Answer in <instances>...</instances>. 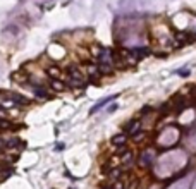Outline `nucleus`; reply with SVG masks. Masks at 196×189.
<instances>
[{"mask_svg": "<svg viewBox=\"0 0 196 189\" xmlns=\"http://www.w3.org/2000/svg\"><path fill=\"white\" fill-rule=\"evenodd\" d=\"M52 88L55 89V91H62V89H64V84L62 83H59V79H52Z\"/></svg>", "mask_w": 196, "mask_h": 189, "instance_id": "nucleus-13", "label": "nucleus"}, {"mask_svg": "<svg viewBox=\"0 0 196 189\" xmlns=\"http://www.w3.org/2000/svg\"><path fill=\"white\" fill-rule=\"evenodd\" d=\"M62 149H64V145H62V143H59V145H57V151H62Z\"/></svg>", "mask_w": 196, "mask_h": 189, "instance_id": "nucleus-19", "label": "nucleus"}, {"mask_svg": "<svg viewBox=\"0 0 196 189\" xmlns=\"http://www.w3.org/2000/svg\"><path fill=\"white\" fill-rule=\"evenodd\" d=\"M150 112H152V107H148V105L143 107V108L140 110V114H141V115H146V114H150Z\"/></svg>", "mask_w": 196, "mask_h": 189, "instance_id": "nucleus-15", "label": "nucleus"}, {"mask_svg": "<svg viewBox=\"0 0 196 189\" xmlns=\"http://www.w3.org/2000/svg\"><path fill=\"white\" fill-rule=\"evenodd\" d=\"M129 55L134 59H144L150 55V50L148 48H133V50H129Z\"/></svg>", "mask_w": 196, "mask_h": 189, "instance_id": "nucleus-5", "label": "nucleus"}, {"mask_svg": "<svg viewBox=\"0 0 196 189\" xmlns=\"http://www.w3.org/2000/svg\"><path fill=\"white\" fill-rule=\"evenodd\" d=\"M172 105H174V108H175V114H181L184 108L187 107V103H186V98H184V95H181V93H177L174 98H172Z\"/></svg>", "mask_w": 196, "mask_h": 189, "instance_id": "nucleus-1", "label": "nucleus"}, {"mask_svg": "<svg viewBox=\"0 0 196 189\" xmlns=\"http://www.w3.org/2000/svg\"><path fill=\"white\" fill-rule=\"evenodd\" d=\"M140 165L141 167H150V165H152V153H150V151H144V153L141 155Z\"/></svg>", "mask_w": 196, "mask_h": 189, "instance_id": "nucleus-7", "label": "nucleus"}, {"mask_svg": "<svg viewBox=\"0 0 196 189\" xmlns=\"http://www.w3.org/2000/svg\"><path fill=\"white\" fill-rule=\"evenodd\" d=\"M88 74H90V79L95 81L98 76H100V70H98V66H88Z\"/></svg>", "mask_w": 196, "mask_h": 189, "instance_id": "nucleus-8", "label": "nucleus"}, {"mask_svg": "<svg viewBox=\"0 0 196 189\" xmlns=\"http://www.w3.org/2000/svg\"><path fill=\"white\" fill-rule=\"evenodd\" d=\"M47 74L52 76L53 79H57V77L60 76V69H59L57 66H52V67H48V69H47Z\"/></svg>", "mask_w": 196, "mask_h": 189, "instance_id": "nucleus-9", "label": "nucleus"}, {"mask_svg": "<svg viewBox=\"0 0 196 189\" xmlns=\"http://www.w3.org/2000/svg\"><path fill=\"white\" fill-rule=\"evenodd\" d=\"M110 143L115 146H124L127 143V134H124V132H121V134H115V136H112V139H110Z\"/></svg>", "mask_w": 196, "mask_h": 189, "instance_id": "nucleus-6", "label": "nucleus"}, {"mask_svg": "<svg viewBox=\"0 0 196 189\" xmlns=\"http://www.w3.org/2000/svg\"><path fill=\"white\" fill-rule=\"evenodd\" d=\"M122 163H124V165H131V163H133V153L127 151V149L122 153Z\"/></svg>", "mask_w": 196, "mask_h": 189, "instance_id": "nucleus-10", "label": "nucleus"}, {"mask_svg": "<svg viewBox=\"0 0 196 189\" xmlns=\"http://www.w3.org/2000/svg\"><path fill=\"white\" fill-rule=\"evenodd\" d=\"M117 108H119V105H117V103H112V105H109V112H115Z\"/></svg>", "mask_w": 196, "mask_h": 189, "instance_id": "nucleus-17", "label": "nucleus"}, {"mask_svg": "<svg viewBox=\"0 0 196 189\" xmlns=\"http://www.w3.org/2000/svg\"><path fill=\"white\" fill-rule=\"evenodd\" d=\"M177 74L183 76V77H187V76H189V70H187V69H181V70H177Z\"/></svg>", "mask_w": 196, "mask_h": 189, "instance_id": "nucleus-16", "label": "nucleus"}, {"mask_svg": "<svg viewBox=\"0 0 196 189\" xmlns=\"http://www.w3.org/2000/svg\"><path fill=\"white\" fill-rule=\"evenodd\" d=\"M35 95L38 98H47L48 96V91L43 88V86H36V88H35Z\"/></svg>", "mask_w": 196, "mask_h": 189, "instance_id": "nucleus-11", "label": "nucleus"}, {"mask_svg": "<svg viewBox=\"0 0 196 189\" xmlns=\"http://www.w3.org/2000/svg\"><path fill=\"white\" fill-rule=\"evenodd\" d=\"M5 96L9 98L10 101L17 103V105H28V103H29V100H28L26 96H21V95H17V93H7Z\"/></svg>", "mask_w": 196, "mask_h": 189, "instance_id": "nucleus-4", "label": "nucleus"}, {"mask_svg": "<svg viewBox=\"0 0 196 189\" xmlns=\"http://www.w3.org/2000/svg\"><path fill=\"white\" fill-rule=\"evenodd\" d=\"M0 155H2V149H0Z\"/></svg>", "mask_w": 196, "mask_h": 189, "instance_id": "nucleus-21", "label": "nucleus"}, {"mask_svg": "<svg viewBox=\"0 0 196 189\" xmlns=\"http://www.w3.org/2000/svg\"><path fill=\"white\" fill-rule=\"evenodd\" d=\"M113 189H124V186H122L121 182H117V184L113 186Z\"/></svg>", "mask_w": 196, "mask_h": 189, "instance_id": "nucleus-18", "label": "nucleus"}, {"mask_svg": "<svg viewBox=\"0 0 196 189\" xmlns=\"http://www.w3.org/2000/svg\"><path fill=\"white\" fill-rule=\"evenodd\" d=\"M119 95L117 93H115V95H112V96H109V98H103V100H100L98 101V103H96V105H93V108L90 110V115H93V114H96V112H98V110H102L103 108L105 105H107V103H110V101L112 100H115V98H117Z\"/></svg>", "mask_w": 196, "mask_h": 189, "instance_id": "nucleus-2", "label": "nucleus"}, {"mask_svg": "<svg viewBox=\"0 0 196 189\" xmlns=\"http://www.w3.org/2000/svg\"><path fill=\"white\" fill-rule=\"evenodd\" d=\"M110 177H112L113 180H119V179H121V170H119V168H117V170H112V172H110Z\"/></svg>", "mask_w": 196, "mask_h": 189, "instance_id": "nucleus-14", "label": "nucleus"}, {"mask_svg": "<svg viewBox=\"0 0 196 189\" xmlns=\"http://www.w3.org/2000/svg\"><path fill=\"white\" fill-rule=\"evenodd\" d=\"M140 127H141V122H140V120H129V122L126 124L124 131H126L129 136H134L136 132L140 131Z\"/></svg>", "mask_w": 196, "mask_h": 189, "instance_id": "nucleus-3", "label": "nucleus"}, {"mask_svg": "<svg viewBox=\"0 0 196 189\" xmlns=\"http://www.w3.org/2000/svg\"><path fill=\"white\" fill-rule=\"evenodd\" d=\"M102 189H110V187H107V186H105V187H102Z\"/></svg>", "mask_w": 196, "mask_h": 189, "instance_id": "nucleus-20", "label": "nucleus"}, {"mask_svg": "<svg viewBox=\"0 0 196 189\" xmlns=\"http://www.w3.org/2000/svg\"><path fill=\"white\" fill-rule=\"evenodd\" d=\"M14 126H12V122H9V120L7 119H2V117H0V129H12Z\"/></svg>", "mask_w": 196, "mask_h": 189, "instance_id": "nucleus-12", "label": "nucleus"}]
</instances>
